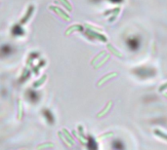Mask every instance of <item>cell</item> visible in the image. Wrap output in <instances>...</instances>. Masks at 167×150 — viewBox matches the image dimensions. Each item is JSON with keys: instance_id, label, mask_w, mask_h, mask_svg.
Here are the masks:
<instances>
[{"instance_id": "1", "label": "cell", "mask_w": 167, "mask_h": 150, "mask_svg": "<svg viewBox=\"0 0 167 150\" xmlns=\"http://www.w3.org/2000/svg\"><path fill=\"white\" fill-rule=\"evenodd\" d=\"M86 33H88V36L90 38H93V39H98L100 40L101 42H107V38L105 35L101 33H97L95 31H92L91 29H89V31H87Z\"/></svg>"}, {"instance_id": "2", "label": "cell", "mask_w": 167, "mask_h": 150, "mask_svg": "<svg viewBox=\"0 0 167 150\" xmlns=\"http://www.w3.org/2000/svg\"><path fill=\"white\" fill-rule=\"evenodd\" d=\"M49 9H50V10H53L54 12H56L59 16H61V17L63 18L64 20H70V16H68V14H66L63 10H61L60 8H58V7H56V6H50V7H49Z\"/></svg>"}, {"instance_id": "3", "label": "cell", "mask_w": 167, "mask_h": 150, "mask_svg": "<svg viewBox=\"0 0 167 150\" xmlns=\"http://www.w3.org/2000/svg\"><path fill=\"white\" fill-rule=\"evenodd\" d=\"M117 75H118V72H111V73L107 74L106 76H104V77H103V78L101 79V80H100L99 82H98L97 85H98V86H101L103 83H104V82L107 81V80H109V79H111V78H113V77L117 76Z\"/></svg>"}, {"instance_id": "4", "label": "cell", "mask_w": 167, "mask_h": 150, "mask_svg": "<svg viewBox=\"0 0 167 150\" xmlns=\"http://www.w3.org/2000/svg\"><path fill=\"white\" fill-rule=\"evenodd\" d=\"M82 29H83V26H81V24H74V26H72L70 27H68L67 29V31H66V35H70L72 32H74V31H76V30H79L81 31Z\"/></svg>"}, {"instance_id": "5", "label": "cell", "mask_w": 167, "mask_h": 150, "mask_svg": "<svg viewBox=\"0 0 167 150\" xmlns=\"http://www.w3.org/2000/svg\"><path fill=\"white\" fill-rule=\"evenodd\" d=\"M107 48L109 50V52H111V53H113V55H115L116 57H118V58H121V57H122V55L120 54V52H118L117 50H116L115 48H114L111 44H107Z\"/></svg>"}, {"instance_id": "6", "label": "cell", "mask_w": 167, "mask_h": 150, "mask_svg": "<svg viewBox=\"0 0 167 150\" xmlns=\"http://www.w3.org/2000/svg\"><path fill=\"white\" fill-rule=\"evenodd\" d=\"M111 104H113V101H109V102H107V104L106 108H105L103 111H101V112L98 113V114H97V117H99V118H100V117H102V116H104L105 114H106V113L107 112V111H109V109H111Z\"/></svg>"}, {"instance_id": "7", "label": "cell", "mask_w": 167, "mask_h": 150, "mask_svg": "<svg viewBox=\"0 0 167 150\" xmlns=\"http://www.w3.org/2000/svg\"><path fill=\"white\" fill-rule=\"evenodd\" d=\"M63 133L65 134V136H66V138L68 140V142H70V145H74V138H72V136L70 135V133L68 132V130H66V129H63Z\"/></svg>"}, {"instance_id": "8", "label": "cell", "mask_w": 167, "mask_h": 150, "mask_svg": "<svg viewBox=\"0 0 167 150\" xmlns=\"http://www.w3.org/2000/svg\"><path fill=\"white\" fill-rule=\"evenodd\" d=\"M46 79H47V75H46V74H45V75H43V76L41 77V78L39 79V80H38V81H36L35 83L33 84V87H34V88H37V87H39L40 85H42V84L44 83V82H45V80H46Z\"/></svg>"}, {"instance_id": "9", "label": "cell", "mask_w": 167, "mask_h": 150, "mask_svg": "<svg viewBox=\"0 0 167 150\" xmlns=\"http://www.w3.org/2000/svg\"><path fill=\"white\" fill-rule=\"evenodd\" d=\"M18 108H19V111H18V119L21 120L23 118V103H22V101H18Z\"/></svg>"}, {"instance_id": "10", "label": "cell", "mask_w": 167, "mask_h": 150, "mask_svg": "<svg viewBox=\"0 0 167 150\" xmlns=\"http://www.w3.org/2000/svg\"><path fill=\"white\" fill-rule=\"evenodd\" d=\"M106 55H107V54H106V52H105V51H102V52H100V53L98 54L97 56H96L95 58H94L92 61H91V64H92V65H94V64H95V63H96V61H97V60H99L100 58H102L103 56H106Z\"/></svg>"}, {"instance_id": "11", "label": "cell", "mask_w": 167, "mask_h": 150, "mask_svg": "<svg viewBox=\"0 0 167 150\" xmlns=\"http://www.w3.org/2000/svg\"><path fill=\"white\" fill-rule=\"evenodd\" d=\"M119 11H120V8H119V7H117V8L113 9V15L111 16V19L109 20V22H113V20H115L116 16L118 15V13H119Z\"/></svg>"}, {"instance_id": "12", "label": "cell", "mask_w": 167, "mask_h": 150, "mask_svg": "<svg viewBox=\"0 0 167 150\" xmlns=\"http://www.w3.org/2000/svg\"><path fill=\"white\" fill-rule=\"evenodd\" d=\"M154 135H156L157 136H159V138H162L163 139L167 140V135H166V134H164L163 132L159 131V130H154Z\"/></svg>"}, {"instance_id": "13", "label": "cell", "mask_w": 167, "mask_h": 150, "mask_svg": "<svg viewBox=\"0 0 167 150\" xmlns=\"http://www.w3.org/2000/svg\"><path fill=\"white\" fill-rule=\"evenodd\" d=\"M59 1H60L61 3L63 4V5L65 6L68 11H72V5H70V3L68 1V0H59Z\"/></svg>"}, {"instance_id": "14", "label": "cell", "mask_w": 167, "mask_h": 150, "mask_svg": "<svg viewBox=\"0 0 167 150\" xmlns=\"http://www.w3.org/2000/svg\"><path fill=\"white\" fill-rule=\"evenodd\" d=\"M85 26L87 27V28L91 29V30H95V31H99V32H103V29L102 28H99V27L93 26H91V24H85Z\"/></svg>"}, {"instance_id": "15", "label": "cell", "mask_w": 167, "mask_h": 150, "mask_svg": "<svg viewBox=\"0 0 167 150\" xmlns=\"http://www.w3.org/2000/svg\"><path fill=\"white\" fill-rule=\"evenodd\" d=\"M54 144L51 142H47V143H44V144H41L39 146L37 147L38 149H41V148H45V147H53Z\"/></svg>"}, {"instance_id": "16", "label": "cell", "mask_w": 167, "mask_h": 150, "mask_svg": "<svg viewBox=\"0 0 167 150\" xmlns=\"http://www.w3.org/2000/svg\"><path fill=\"white\" fill-rule=\"evenodd\" d=\"M109 56H107H107H106V59H104V60H103L102 61H101V63H99V64H98V65H96V66H95V68H99L100 66H102V65L104 64V63H106V61H107V60H109Z\"/></svg>"}, {"instance_id": "17", "label": "cell", "mask_w": 167, "mask_h": 150, "mask_svg": "<svg viewBox=\"0 0 167 150\" xmlns=\"http://www.w3.org/2000/svg\"><path fill=\"white\" fill-rule=\"evenodd\" d=\"M58 135H59V136H60V138H62V139H63L64 141H65V143H66V144H68V145H70V142H68V139H67V138H64V136L62 135V133H61V132H59V133H58Z\"/></svg>"}, {"instance_id": "18", "label": "cell", "mask_w": 167, "mask_h": 150, "mask_svg": "<svg viewBox=\"0 0 167 150\" xmlns=\"http://www.w3.org/2000/svg\"><path fill=\"white\" fill-rule=\"evenodd\" d=\"M78 131H79V134H80V136H82V138H85V135H84V133H83V127L78 126ZM85 139H86V138H85Z\"/></svg>"}, {"instance_id": "19", "label": "cell", "mask_w": 167, "mask_h": 150, "mask_svg": "<svg viewBox=\"0 0 167 150\" xmlns=\"http://www.w3.org/2000/svg\"><path fill=\"white\" fill-rule=\"evenodd\" d=\"M166 89H167V82H166V83H164L163 85H161L160 87H159L158 91H159V92H163V91H165Z\"/></svg>"}, {"instance_id": "20", "label": "cell", "mask_w": 167, "mask_h": 150, "mask_svg": "<svg viewBox=\"0 0 167 150\" xmlns=\"http://www.w3.org/2000/svg\"><path fill=\"white\" fill-rule=\"evenodd\" d=\"M111 1H113V3H120L122 0H111Z\"/></svg>"}, {"instance_id": "21", "label": "cell", "mask_w": 167, "mask_h": 150, "mask_svg": "<svg viewBox=\"0 0 167 150\" xmlns=\"http://www.w3.org/2000/svg\"><path fill=\"white\" fill-rule=\"evenodd\" d=\"M164 95H165V97L167 99V93H165V94H164Z\"/></svg>"}]
</instances>
